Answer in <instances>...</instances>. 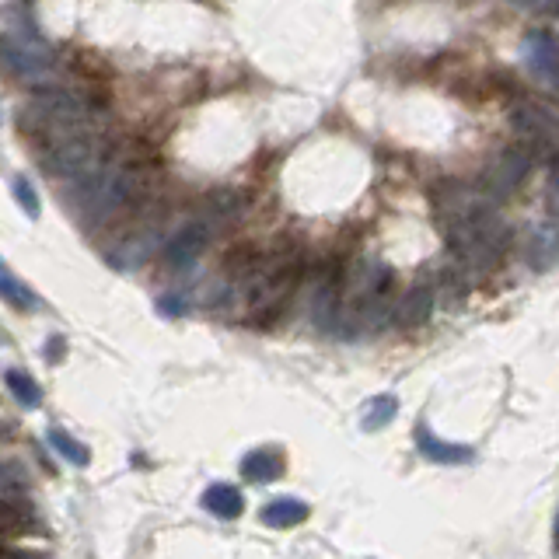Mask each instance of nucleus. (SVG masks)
<instances>
[{
    "label": "nucleus",
    "mask_w": 559,
    "mask_h": 559,
    "mask_svg": "<svg viewBox=\"0 0 559 559\" xmlns=\"http://www.w3.org/2000/svg\"><path fill=\"white\" fill-rule=\"evenodd\" d=\"M434 214L441 235L465 273H490L511 245V231L497 214V196L479 182H448L437 193Z\"/></svg>",
    "instance_id": "nucleus-1"
},
{
    "label": "nucleus",
    "mask_w": 559,
    "mask_h": 559,
    "mask_svg": "<svg viewBox=\"0 0 559 559\" xmlns=\"http://www.w3.org/2000/svg\"><path fill=\"white\" fill-rule=\"evenodd\" d=\"M21 126L39 133L49 144V140L74 137V133L102 130V116H98L91 98L67 88H46L28 98L25 112H21Z\"/></svg>",
    "instance_id": "nucleus-2"
},
{
    "label": "nucleus",
    "mask_w": 559,
    "mask_h": 559,
    "mask_svg": "<svg viewBox=\"0 0 559 559\" xmlns=\"http://www.w3.org/2000/svg\"><path fill=\"white\" fill-rule=\"evenodd\" d=\"M133 189H137V172L126 165H116V161H105L95 172L74 179L70 207H74L81 228H98L133 200Z\"/></svg>",
    "instance_id": "nucleus-3"
},
{
    "label": "nucleus",
    "mask_w": 559,
    "mask_h": 559,
    "mask_svg": "<svg viewBox=\"0 0 559 559\" xmlns=\"http://www.w3.org/2000/svg\"><path fill=\"white\" fill-rule=\"evenodd\" d=\"M53 46L46 42V35L39 32V25L32 21V14L21 7H7L4 14V63L14 77L25 81H39L53 70Z\"/></svg>",
    "instance_id": "nucleus-4"
},
{
    "label": "nucleus",
    "mask_w": 559,
    "mask_h": 559,
    "mask_svg": "<svg viewBox=\"0 0 559 559\" xmlns=\"http://www.w3.org/2000/svg\"><path fill=\"white\" fill-rule=\"evenodd\" d=\"M105 161L109 158H105L102 130L49 140V144L42 147V168H46V175H53V179H81V175L95 172Z\"/></svg>",
    "instance_id": "nucleus-5"
},
{
    "label": "nucleus",
    "mask_w": 559,
    "mask_h": 559,
    "mask_svg": "<svg viewBox=\"0 0 559 559\" xmlns=\"http://www.w3.org/2000/svg\"><path fill=\"white\" fill-rule=\"evenodd\" d=\"M297 277H301V259L294 256H277V259H259L249 263L242 277L245 297H249V308L256 311H273L294 294Z\"/></svg>",
    "instance_id": "nucleus-6"
},
{
    "label": "nucleus",
    "mask_w": 559,
    "mask_h": 559,
    "mask_svg": "<svg viewBox=\"0 0 559 559\" xmlns=\"http://www.w3.org/2000/svg\"><path fill=\"white\" fill-rule=\"evenodd\" d=\"M214 224H221V217L217 214L182 224V228L165 242V263L172 266V270H186V266H193L196 259L207 252L210 238H214Z\"/></svg>",
    "instance_id": "nucleus-7"
},
{
    "label": "nucleus",
    "mask_w": 559,
    "mask_h": 559,
    "mask_svg": "<svg viewBox=\"0 0 559 559\" xmlns=\"http://www.w3.org/2000/svg\"><path fill=\"white\" fill-rule=\"evenodd\" d=\"M528 172H532V158H528L525 151H518V147H511V151H504L490 168H486L483 186L490 189L497 200H504V196H511L514 189L528 179Z\"/></svg>",
    "instance_id": "nucleus-8"
},
{
    "label": "nucleus",
    "mask_w": 559,
    "mask_h": 559,
    "mask_svg": "<svg viewBox=\"0 0 559 559\" xmlns=\"http://www.w3.org/2000/svg\"><path fill=\"white\" fill-rule=\"evenodd\" d=\"M521 60L539 81L559 91V42L549 32H528L521 42Z\"/></svg>",
    "instance_id": "nucleus-9"
},
{
    "label": "nucleus",
    "mask_w": 559,
    "mask_h": 559,
    "mask_svg": "<svg viewBox=\"0 0 559 559\" xmlns=\"http://www.w3.org/2000/svg\"><path fill=\"white\" fill-rule=\"evenodd\" d=\"M413 437H416V451H420L423 458H430V462H441V465H469V462H476V448H469V444L441 441V437H437L434 430L427 427V423H420V427L413 430Z\"/></svg>",
    "instance_id": "nucleus-10"
},
{
    "label": "nucleus",
    "mask_w": 559,
    "mask_h": 559,
    "mask_svg": "<svg viewBox=\"0 0 559 559\" xmlns=\"http://www.w3.org/2000/svg\"><path fill=\"white\" fill-rule=\"evenodd\" d=\"M514 130L535 144H559V116L539 109V105H518L514 109Z\"/></svg>",
    "instance_id": "nucleus-11"
},
{
    "label": "nucleus",
    "mask_w": 559,
    "mask_h": 559,
    "mask_svg": "<svg viewBox=\"0 0 559 559\" xmlns=\"http://www.w3.org/2000/svg\"><path fill=\"white\" fill-rule=\"evenodd\" d=\"M559 259V224L539 221L528 231V266L532 270H549Z\"/></svg>",
    "instance_id": "nucleus-12"
},
{
    "label": "nucleus",
    "mask_w": 559,
    "mask_h": 559,
    "mask_svg": "<svg viewBox=\"0 0 559 559\" xmlns=\"http://www.w3.org/2000/svg\"><path fill=\"white\" fill-rule=\"evenodd\" d=\"M203 507H207V514H214V518L235 521V518H242V511H245V497L238 486L214 483V486H207V493H203Z\"/></svg>",
    "instance_id": "nucleus-13"
},
{
    "label": "nucleus",
    "mask_w": 559,
    "mask_h": 559,
    "mask_svg": "<svg viewBox=\"0 0 559 559\" xmlns=\"http://www.w3.org/2000/svg\"><path fill=\"white\" fill-rule=\"evenodd\" d=\"M430 308H434V290L427 283H416L402 294V301L395 304V322L399 325H420L427 322Z\"/></svg>",
    "instance_id": "nucleus-14"
},
{
    "label": "nucleus",
    "mask_w": 559,
    "mask_h": 559,
    "mask_svg": "<svg viewBox=\"0 0 559 559\" xmlns=\"http://www.w3.org/2000/svg\"><path fill=\"white\" fill-rule=\"evenodd\" d=\"M158 249V231H144V238L133 235L126 238L123 245H116V249L109 252V263L116 266V270H133V266L147 263V256Z\"/></svg>",
    "instance_id": "nucleus-15"
},
{
    "label": "nucleus",
    "mask_w": 559,
    "mask_h": 559,
    "mask_svg": "<svg viewBox=\"0 0 559 559\" xmlns=\"http://www.w3.org/2000/svg\"><path fill=\"white\" fill-rule=\"evenodd\" d=\"M283 472V458L273 448H256L242 458V476L252 483H273Z\"/></svg>",
    "instance_id": "nucleus-16"
},
{
    "label": "nucleus",
    "mask_w": 559,
    "mask_h": 559,
    "mask_svg": "<svg viewBox=\"0 0 559 559\" xmlns=\"http://www.w3.org/2000/svg\"><path fill=\"white\" fill-rule=\"evenodd\" d=\"M304 518H308V504L297 497H280L263 507V525H270V528H294V525H301Z\"/></svg>",
    "instance_id": "nucleus-17"
},
{
    "label": "nucleus",
    "mask_w": 559,
    "mask_h": 559,
    "mask_svg": "<svg viewBox=\"0 0 559 559\" xmlns=\"http://www.w3.org/2000/svg\"><path fill=\"white\" fill-rule=\"evenodd\" d=\"M4 385H7V392H11L14 399H18L25 409H39V406H42V388H39V381L28 378V374L18 371V367H11V371L4 374Z\"/></svg>",
    "instance_id": "nucleus-18"
},
{
    "label": "nucleus",
    "mask_w": 559,
    "mask_h": 559,
    "mask_svg": "<svg viewBox=\"0 0 559 559\" xmlns=\"http://www.w3.org/2000/svg\"><path fill=\"white\" fill-rule=\"evenodd\" d=\"M46 441H49V448H53L60 458H67L70 465H88L91 462V451L84 448L81 441H74V437H70L63 427H49Z\"/></svg>",
    "instance_id": "nucleus-19"
},
{
    "label": "nucleus",
    "mask_w": 559,
    "mask_h": 559,
    "mask_svg": "<svg viewBox=\"0 0 559 559\" xmlns=\"http://www.w3.org/2000/svg\"><path fill=\"white\" fill-rule=\"evenodd\" d=\"M395 413H399V399H395V395H378V399L367 402L364 423H360V427H364V430H381L385 423L395 420Z\"/></svg>",
    "instance_id": "nucleus-20"
},
{
    "label": "nucleus",
    "mask_w": 559,
    "mask_h": 559,
    "mask_svg": "<svg viewBox=\"0 0 559 559\" xmlns=\"http://www.w3.org/2000/svg\"><path fill=\"white\" fill-rule=\"evenodd\" d=\"M0 290H4L7 304H14V308H39V297H35L28 287H21L18 277H14L11 270H4V280H0Z\"/></svg>",
    "instance_id": "nucleus-21"
},
{
    "label": "nucleus",
    "mask_w": 559,
    "mask_h": 559,
    "mask_svg": "<svg viewBox=\"0 0 559 559\" xmlns=\"http://www.w3.org/2000/svg\"><path fill=\"white\" fill-rule=\"evenodd\" d=\"M14 196H18V203H21V210H25L28 217H39V196H35V186L32 182L25 179V175H18V179H14Z\"/></svg>",
    "instance_id": "nucleus-22"
},
{
    "label": "nucleus",
    "mask_w": 559,
    "mask_h": 559,
    "mask_svg": "<svg viewBox=\"0 0 559 559\" xmlns=\"http://www.w3.org/2000/svg\"><path fill=\"white\" fill-rule=\"evenodd\" d=\"M158 311H161V315H186V311H189V294H186V290H172V294H165L158 301Z\"/></svg>",
    "instance_id": "nucleus-23"
},
{
    "label": "nucleus",
    "mask_w": 559,
    "mask_h": 559,
    "mask_svg": "<svg viewBox=\"0 0 559 559\" xmlns=\"http://www.w3.org/2000/svg\"><path fill=\"white\" fill-rule=\"evenodd\" d=\"M514 4L528 11H559V0H514Z\"/></svg>",
    "instance_id": "nucleus-24"
},
{
    "label": "nucleus",
    "mask_w": 559,
    "mask_h": 559,
    "mask_svg": "<svg viewBox=\"0 0 559 559\" xmlns=\"http://www.w3.org/2000/svg\"><path fill=\"white\" fill-rule=\"evenodd\" d=\"M553 186H556V193H559V168H556V175H553Z\"/></svg>",
    "instance_id": "nucleus-25"
},
{
    "label": "nucleus",
    "mask_w": 559,
    "mask_h": 559,
    "mask_svg": "<svg viewBox=\"0 0 559 559\" xmlns=\"http://www.w3.org/2000/svg\"><path fill=\"white\" fill-rule=\"evenodd\" d=\"M556 546H559V514H556Z\"/></svg>",
    "instance_id": "nucleus-26"
}]
</instances>
